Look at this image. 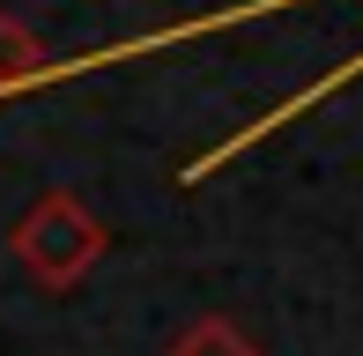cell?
I'll return each instance as SVG.
<instances>
[{
	"label": "cell",
	"instance_id": "6da1fadb",
	"mask_svg": "<svg viewBox=\"0 0 363 356\" xmlns=\"http://www.w3.org/2000/svg\"><path fill=\"white\" fill-rule=\"evenodd\" d=\"M104 245H111L104 223H96L74 193H38V201L15 216V230H8L15 267H23L30 282H45V289H74L82 274L104 260Z\"/></svg>",
	"mask_w": 363,
	"mask_h": 356
},
{
	"label": "cell",
	"instance_id": "7a4b0ae2",
	"mask_svg": "<svg viewBox=\"0 0 363 356\" xmlns=\"http://www.w3.org/2000/svg\"><path fill=\"white\" fill-rule=\"evenodd\" d=\"M38 67H45V45H38V30H30L23 15H0V89L30 82Z\"/></svg>",
	"mask_w": 363,
	"mask_h": 356
},
{
	"label": "cell",
	"instance_id": "3957f363",
	"mask_svg": "<svg viewBox=\"0 0 363 356\" xmlns=\"http://www.w3.org/2000/svg\"><path fill=\"white\" fill-rule=\"evenodd\" d=\"M163 356H259V349L245 342V334L230 327V319H216V312H208V319H193V327L178 334V342L163 349Z\"/></svg>",
	"mask_w": 363,
	"mask_h": 356
}]
</instances>
